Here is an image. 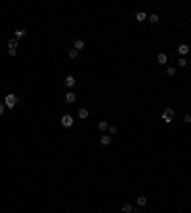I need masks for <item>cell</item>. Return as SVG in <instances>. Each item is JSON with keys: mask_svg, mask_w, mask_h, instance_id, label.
Returning a JSON list of instances; mask_svg holds the SVG:
<instances>
[{"mask_svg": "<svg viewBox=\"0 0 191 213\" xmlns=\"http://www.w3.org/2000/svg\"><path fill=\"white\" fill-rule=\"evenodd\" d=\"M178 51H180V55H182V57L187 55V53H189V46H187V44H180Z\"/></svg>", "mask_w": 191, "mask_h": 213, "instance_id": "obj_4", "label": "cell"}, {"mask_svg": "<svg viewBox=\"0 0 191 213\" xmlns=\"http://www.w3.org/2000/svg\"><path fill=\"white\" fill-rule=\"evenodd\" d=\"M88 114H90V112H88V108H84V106H80V108H78V116H80L82 120H84V118H88Z\"/></svg>", "mask_w": 191, "mask_h": 213, "instance_id": "obj_9", "label": "cell"}, {"mask_svg": "<svg viewBox=\"0 0 191 213\" xmlns=\"http://www.w3.org/2000/svg\"><path fill=\"white\" fill-rule=\"evenodd\" d=\"M99 141H101V145H103V147H107V145H111V135H103V137L99 139Z\"/></svg>", "mask_w": 191, "mask_h": 213, "instance_id": "obj_12", "label": "cell"}, {"mask_svg": "<svg viewBox=\"0 0 191 213\" xmlns=\"http://www.w3.org/2000/svg\"><path fill=\"white\" fill-rule=\"evenodd\" d=\"M61 126H63V128H71V126H73V116H71V114H63V116H61Z\"/></svg>", "mask_w": 191, "mask_h": 213, "instance_id": "obj_3", "label": "cell"}, {"mask_svg": "<svg viewBox=\"0 0 191 213\" xmlns=\"http://www.w3.org/2000/svg\"><path fill=\"white\" fill-rule=\"evenodd\" d=\"M147 17H149L151 23H159V15H157V13H151V15H147Z\"/></svg>", "mask_w": 191, "mask_h": 213, "instance_id": "obj_16", "label": "cell"}, {"mask_svg": "<svg viewBox=\"0 0 191 213\" xmlns=\"http://www.w3.org/2000/svg\"><path fill=\"white\" fill-rule=\"evenodd\" d=\"M122 213H132V204H122Z\"/></svg>", "mask_w": 191, "mask_h": 213, "instance_id": "obj_13", "label": "cell"}, {"mask_svg": "<svg viewBox=\"0 0 191 213\" xmlns=\"http://www.w3.org/2000/svg\"><path fill=\"white\" fill-rule=\"evenodd\" d=\"M4 114V103H0V116Z\"/></svg>", "mask_w": 191, "mask_h": 213, "instance_id": "obj_23", "label": "cell"}, {"mask_svg": "<svg viewBox=\"0 0 191 213\" xmlns=\"http://www.w3.org/2000/svg\"><path fill=\"white\" fill-rule=\"evenodd\" d=\"M184 122H185V124H191V114H185V116H184Z\"/></svg>", "mask_w": 191, "mask_h": 213, "instance_id": "obj_22", "label": "cell"}, {"mask_svg": "<svg viewBox=\"0 0 191 213\" xmlns=\"http://www.w3.org/2000/svg\"><path fill=\"white\" fill-rule=\"evenodd\" d=\"M73 46H75V50H76V51H78V50H82V48H84V40L76 38L75 42H73Z\"/></svg>", "mask_w": 191, "mask_h": 213, "instance_id": "obj_7", "label": "cell"}, {"mask_svg": "<svg viewBox=\"0 0 191 213\" xmlns=\"http://www.w3.org/2000/svg\"><path fill=\"white\" fill-rule=\"evenodd\" d=\"M17 46H19L17 38H12V40L8 42V50H17Z\"/></svg>", "mask_w": 191, "mask_h": 213, "instance_id": "obj_6", "label": "cell"}, {"mask_svg": "<svg viewBox=\"0 0 191 213\" xmlns=\"http://www.w3.org/2000/svg\"><path fill=\"white\" fill-rule=\"evenodd\" d=\"M69 57H71V59H76V57H78V51H76L75 48H73V50H69Z\"/></svg>", "mask_w": 191, "mask_h": 213, "instance_id": "obj_18", "label": "cell"}, {"mask_svg": "<svg viewBox=\"0 0 191 213\" xmlns=\"http://www.w3.org/2000/svg\"><path fill=\"white\" fill-rule=\"evenodd\" d=\"M166 59H168V57H166V53H159V55H157V63H159V65H164Z\"/></svg>", "mask_w": 191, "mask_h": 213, "instance_id": "obj_11", "label": "cell"}, {"mask_svg": "<svg viewBox=\"0 0 191 213\" xmlns=\"http://www.w3.org/2000/svg\"><path fill=\"white\" fill-rule=\"evenodd\" d=\"M75 76H65V86H67V88H73V86H75Z\"/></svg>", "mask_w": 191, "mask_h": 213, "instance_id": "obj_5", "label": "cell"}, {"mask_svg": "<svg viewBox=\"0 0 191 213\" xmlns=\"http://www.w3.org/2000/svg\"><path fill=\"white\" fill-rule=\"evenodd\" d=\"M172 118H174V108H172V106H168L164 112H162V120H164L166 124H170Z\"/></svg>", "mask_w": 191, "mask_h": 213, "instance_id": "obj_2", "label": "cell"}, {"mask_svg": "<svg viewBox=\"0 0 191 213\" xmlns=\"http://www.w3.org/2000/svg\"><path fill=\"white\" fill-rule=\"evenodd\" d=\"M117 131H119V128H117V126H109V135H115Z\"/></svg>", "mask_w": 191, "mask_h": 213, "instance_id": "obj_21", "label": "cell"}, {"mask_svg": "<svg viewBox=\"0 0 191 213\" xmlns=\"http://www.w3.org/2000/svg\"><path fill=\"white\" fill-rule=\"evenodd\" d=\"M136 204H138V206H145L147 198H145V196H140V198H136Z\"/></svg>", "mask_w": 191, "mask_h": 213, "instance_id": "obj_15", "label": "cell"}, {"mask_svg": "<svg viewBox=\"0 0 191 213\" xmlns=\"http://www.w3.org/2000/svg\"><path fill=\"white\" fill-rule=\"evenodd\" d=\"M25 34H27L25 29H17V31H15V38H17V40H19V38H23Z\"/></svg>", "mask_w": 191, "mask_h": 213, "instance_id": "obj_14", "label": "cell"}, {"mask_svg": "<svg viewBox=\"0 0 191 213\" xmlns=\"http://www.w3.org/2000/svg\"><path fill=\"white\" fill-rule=\"evenodd\" d=\"M4 105H6L8 108H13V106L17 105V95L8 93V95H6V99H4Z\"/></svg>", "mask_w": 191, "mask_h": 213, "instance_id": "obj_1", "label": "cell"}, {"mask_svg": "<svg viewBox=\"0 0 191 213\" xmlns=\"http://www.w3.org/2000/svg\"><path fill=\"white\" fill-rule=\"evenodd\" d=\"M97 128H99L101 131H105V130H109V124H107V122H99V124H97Z\"/></svg>", "mask_w": 191, "mask_h": 213, "instance_id": "obj_17", "label": "cell"}, {"mask_svg": "<svg viewBox=\"0 0 191 213\" xmlns=\"http://www.w3.org/2000/svg\"><path fill=\"white\" fill-rule=\"evenodd\" d=\"M75 99H76V95L73 93V91H67V93H65V101H67V103H75Z\"/></svg>", "mask_w": 191, "mask_h": 213, "instance_id": "obj_8", "label": "cell"}, {"mask_svg": "<svg viewBox=\"0 0 191 213\" xmlns=\"http://www.w3.org/2000/svg\"><path fill=\"white\" fill-rule=\"evenodd\" d=\"M185 65H187V59H185V57H180L178 59V67H185Z\"/></svg>", "mask_w": 191, "mask_h": 213, "instance_id": "obj_19", "label": "cell"}, {"mask_svg": "<svg viewBox=\"0 0 191 213\" xmlns=\"http://www.w3.org/2000/svg\"><path fill=\"white\" fill-rule=\"evenodd\" d=\"M166 74L168 76H176V69H174V67H168V69H166Z\"/></svg>", "mask_w": 191, "mask_h": 213, "instance_id": "obj_20", "label": "cell"}, {"mask_svg": "<svg viewBox=\"0 0 191 213\" xmlns=\"http://www.w3.org/2000/svg\"><path fill=\"white\" fill-rule=\"evenodd\" d=\"M136 19L141 23V21H145V19H147V13L145 12H136Z\"/></svg>", "mask_w": 191, "mask_h": 213, "instance_id": "obj_10", "label": "cell"}]
</instances>
